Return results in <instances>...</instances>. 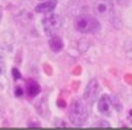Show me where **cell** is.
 Listing matches in <instances>:
<instances>
[{
  "label": "cell",
  "mask_w": 132,
  "mask_h": 130,
  "mask_svg": "<svg viewBox=\"0 0 132 130\" xmlns=\"http://www.w3.org/2000/svg\"><path fill=\"white\" fill-rule=\"evenodd\" d=\"M62 24H63V20L60 15H48L46 17L42 19V27H44V31L45 33L49 35V36H53L56 35L57 32L62 28Z\"/></svg>",
  "instance_id": "cell-3"
},
{
  "label": "cell",
  "mask_w": 132,
  "mask_h": 130,
  "mask_svg": "<svg viewBox=\"0 0 132 130\" xmlns=\"http://www.w3.org/2000/svg\"><path fill=\"white\" fill-rule=\"evenodd\" d=\"M57 7V0H42V3L36 5V12L38 13H50Z\"/></svg>",
  "instance_id": "cell-7"
},
{
  "label": "cell",
  "mask_w": 132,
  "mask_h": 130,
  "mask_svg": "<svg viewBox=\"0 0 132 130\" xmlns=\"http://www.w3.org/2000/svg\"><path fill=\"white\" fill-rule=\"evenodd\" d=\"M27 94L30 97V98H33V97H36L38 93H40V85L33 81V80H28L27 81Z\"/></svg>",
  "instance_id": "cell-9"
},
{
  "label": "cell",
  "mask_w": 132,
  "mask_h": 130,
  "mask_svg": "<svg viewBox=\"0 0 132 130\" xmlns=\"http://www.w3.org/2000/svg\"><path fill=\"white\" fill-rule=\"evenodd\" d=\"M131 2H132V0H131Z\"/></svg>",
  "instance_id": "cell-16"
},
{
  "label": "cell",
  "mask_w": 132,
  "mask_h": 130,
  "mask_svg": "<svg viewBox=\"0 0 132 130\" xmlns=\"http://www.w3.org/2000/svg\"><path fill=\"white\" fill-rule=\"evenodd\" d=\"M89 117V110L85 102L75 100L70 104L69 107V120L74 126H82L85 125V122L87 121Z\"/></svg>",
  "instance_id": "cell-2"
},
{
  "label": "cell",
  "mask_w": 132,
  "mask_h": 130,
  "mask_svg": "<svg viewBox=\"0 0 132 130\" xmlns=\"http://www.w3.org/2000/svg\"><path fill=\"white\" fill-rule=\"evenodd\" d=\"M94 11L99 16H108L112 12V2L111 0H96L94 4Z\"/></svg>",
  "instance_id": "cell-5"
},
{
  "label": "cell",
  "mask_w": 132,
  "mask_h": 130,
  "mask_svg": "<svg viewBox=\"0 0 132 130\" xmlns=\"http://www.w3.org/2000/svg\"><path fill=\"white\" fill-rule=\"evenodd\" d=\"M98 110L101 114L110 115V113L112 110V98H110L108 96L103 94L98 101Z\"/></svg>",
  "instance_id": "cell-6"
},
{
  "label": "cell",
  "mask_w": 132,
  "mask_h": 130,
  "mask_svg": "<svg viewBox=\"0 0 132 130\" xmlns=\"http://www.w3.org/2000/svg\"><path fill=\"white\" fill-rule=\"evenodd\" d=\"M13 74H15V78H20V77H21L20 73H19V70H16V69H13Z\"/></svg>",
  "instance_id": "cell-13"
},
{
  "label": "cell",
  "mask_w": 132,
  "mask_h": 130,
  "mask_svg": "<svg viewBox=\"0 0 132 130\" xmlns=\"http://www.w3.org/2000/svg\"><path fill=\"white\" fill-rule=\"evenodd\" d=\"M49 47L53 52H60L63 49V41L61 37L56 36V35H53L50 39H49Z\"/></svg>",
  "instance_id": "cell-8"
},
{
  "label": "cell",
  "mask_w": 132,
  "mask_h": 130,
  "mask_svg": "<svg viewBox=\"0 0 132 130\" xmlns=\"http://www.w3.org/2000/svg\"><path fill=\"white\" fill-rule=\"evenodd\" d=\"M74 28L79 33L94 35V33H98L99 29H101V23L98 21V19L90 15H79L74 20Z\"/></svg>",
  "instance_id": "cell-1"
},
{
  "label": "cell",
  "mask_w": 132,
  "mask_h": 130,
  "mask_svg": "<svg viewBox=\"0 0 132 130\" xmlns=\"http://www.w3.org/2000/svg\"><path fill=\"white\" fill-rule=\"evenodd\" d=\"M23 94V90H21V88H16V96H21Z\"/></svg>",
  "instance_id": "cell-14"
},
{
  "label": "cell",
  "mask_w": 132,
  "mask_h": 130,
  "mask_svg": "<svg viewBox=\"0 0 132 130\" xmlns=\"http://www.w3.org/2000/svg\"><path fill=\"white\" fill-rule=\"evenodd\" d=\"M116 3L119 5H128L131 3V0H116Z\"/></svg>",
  "instance_id": "cell-11"
},
{
  "label": "cell",
  "mask_w": 132,
  "mask_h": 130,
  "mask_svg": "<svg viewBox=\"0 0 132 130\" xmlns=\"http://www.w3.org/2000/svg\"><path fill=\"white\" fill-rule=\"evenodd\" d=\"M4 70H5V65H4V61H3V59L0 57V76H2V74L4 73Z\"/></svg>",
  "instance_id": "cell-10"
},
{
  "label": "cell",
  "mask_w": 132,
  "mask_h": 130,
  "mask_svg": "<svg viewBox=\"0 0 132 130\" xmlns=\"http://www.w3.org/2000/svg\"><path fill=\"white\" fill-rule=\"evenodd\" d=\"M99 93H101V85H99L98 80L93 78L89 81V84L86 85L85 92H83V101L86 104H94L98 98Z\"/></svg>",
  "instance_id": "cell-4"
},
{
  "label": "cell",
  "mask_w": 132,
  "mask_h": 130,
  "mask_svg": "<svg viewBox=\"0 0 132 130\" xmlns=\"http://www.w3.org/2000/svg\"><path fill=\"white\" fill-rule=\"evenodd\" d=\"M128 117H129V120H131V121H132V110H131V112H129V115H128Z\"/></svg>",
  "instance_id": "cell-15"
},
{
  "label": "cell",
  "mask_w": 132,
  "mask_h": 130,
  "mask_svg": "<svg viewBox=\"0 0 132 130\" xmlns=\"http://www.w3.org/2000/svg\"><path fill=\"white\" fill-rule=\"evenodd\" d=\"M95 126H103V127H108L110 125H108V122L103 121V122H96V125H95Z\"/></svg>",
  "instance_id": "cell-12"
}]
</instances>
